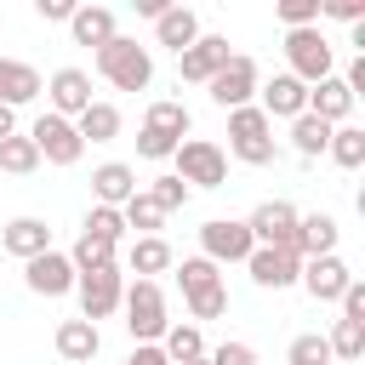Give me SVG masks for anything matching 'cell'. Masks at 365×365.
<instances>
[{"instance_id":"1","label":"cell","mask_w":365,"mask_h":365,"mask_svg":"<svg viewBox=\"0 0 365 365\" xmlns=\"http://www.w3.org/2000/svg\"><path fill=\"white\" fill-rule=\"evenodd\" d=\"M97 74H103L114 91H148V80H154V57H148V46L114 34V40L97 51Z\"/></svg>"},{"instance_id":"2","label":"cell","mask_w":365,"mask_h":365,"mask_svg":"<svg viewBox=\"0 0 365 365\" xmlns=\"http://www.w3.org/2000/svg\"><path fill=\"white\" fill-rule=\"evenodd\" d=\"M182 137H188V108L171 103V97H160V103H148V114H143L137 154H143V160H171Z\"/></svg>"},{"instance_id":"3","label":"cell","mask_w":365,"mask_h":365,"mask_svg":"<svg viewBox=\"0 0 365 365\" xmlns=\"http://www.w3.org/2000/svg\"><path fill=\"white\" fill-rule=\"evenodd\" d=\"M177 279H182V302H188L194 325H200V319H217V314H228V291H222V274H217V262H205V257H188V262L177 268Z\"/></svg>"},{"instance_id":"4","label":"cell","mask_w":365,"mask_h":365,"mask_svg":"<svg viewBox=\"0 0 365 365\" xmlns=\"http://www.w3.org/2000/svg\"><path fill=\"white\" fill-rule=\"evenodd\" d=\"M120 308H125V331H131L137 342H160V336H165V325H171L160 279H137V285H125Z\"/></svg>"},{"instance_id":"5","label":"cell","mask_w":365,"mask_h":365,"mask_svg":"<svg viewBox=\"0 0 365 365\" xmlns=\"http://www.w3.org/2000/svg\"><path fill=\"white\" fill-rule=\"evenodd\" d=\"M228 148H234V160H245V165H268V160H274V120H268L257 103L234 108V114H228Z\"/></svg>"},{"instance_id":"6","label":"cell","mask_w":365,"mask_h":365,"mask_svg":"<svg viewBox=\"0 0 365 365\" xmlns=\"http://www.w3.org/2000/svg\"><path fill=\"white\" fill-rule=\"evenodd\" d=\"M285 74L291 80H302V86H319L325 74H331V63H336V51H331V40L319 34V29H285Z\"/></svg>"},{"instance_id":"7","label":"cell","mask_w":365,"mask_h":365,"mask_svg":"<svg viewBox=\"0 0 365 365\" xmlns=\"http://www.w3.org/2000/svg\"><path fill=\"white\" fill-rule=\"evenodd\" d=\"M171 160H177V177L194 182V188H222L228 182V154L217 143H205V137H182Z\"/></svg>"},{"instance_id":"8","label":"cell","mask_w":365,"mask_h":365,"mask_svg":"<svg viewBox=\"0 0 365 365\" xmlns=\"http://www.w3.org/2000/svg\"><path fill=\"white\" fill-rule=\"evenodd\" d=\"M29 143H34V154H40L46 165H80V154H86L74 120H63V114H40L34 131H29Z\"/></svg>"},{"instance_id":"9","label":"cell","mask_w":365,"mask_h":365,"mask_svg":"<svg viewBox=\"0 0 365 365\" xmlns=\"http://www.w3.org/2000/svg\"><path fill=\"white\" fill-rule=\"evenodd\" d=\"M251 251H257V240H251V228L240 217H211L200 228V257L205 262H245Z\"/></svg>"},{"instance_id":"10","label":"cell","mask_w":365,"mask_h":365,"mask_svg":"<svg viewBox=\"0 0 365 365\" xmlns=\"http://www.w3.org/2000/svg\"><path fill=\"white\" fill-rule=\"evenodd\" d=\"M74 291H80V319H108L125 297V279H120V262L114 268H97V274H74Z\"/></svg>"},{"instance_id":"11","label":"cell","mask_w":365,"mask_h":365,"mask_svg":"<svg viewBox=\"0 0 365 365\" xmlns=\"http://www.w3.org/2000/svg\"><path fill=\"white\" fill-rule=\"evenodd\" d=\"M205 86H211V103L234 114V108H245V103H251V91H257V63H251L245 51H234V57H228Z\"/></svg>"},{"instance_id":"12","label":"cell","mask_w":365,"mask_h":365,"mask_svg":"<svg viewBox=\"0 0 365 365\" xmlns=\"http://www.w3.org/2000/svg\"><path fill=\"white\" fill-rule=\"evenodd\" d=\"M245 228H251L257 245H279V251H291V245H297V205H291V200H262V205L245 217Z\"/></svg>"},{"instance_id":"13","label":"cell","mask_w":365,"mask_h":365,"mask_svg":"<svg viewBox=\"0 0 365 365\" xmlns=\"http://www.w3.org/2000/svg\"><path fill=\"white\" fill-rule=\"evenodd\" d=\"M245 268H251V279H257L262 291H285V285H297L302 257H297V251H279V245H257V251L245 257Z\"/></svg>"},{"instance_id":"14","label":"cell","mask_w":365,"mask_h":365,"mask_svg":"<svg viewBox=\"0 0 365 365\" xmlns=\"http://www.w3.org/2000/svg\"><path fill=\"white\" fill-rule=\"evenodd\" d=\"M23 279L34 297H63V291H74V262H68V251H40L23 262Z\"/></svg>"},{"instance_id":"15","label":"cell","mask_w":365,"mask_h":365,"mask_svg":"<svg viewBox=\"0 0 365 365\" xmlns=\"http://www.w3.org/2000/svg\"><path fill=\"white\" fill-rule=\"evenodd\" d=\"M46 91H51V114H63V120H80V114L97 103L86 68H57V74L46 80Z\"/></svg>"},{"instance_id":"16","label":"cell","mask_w":365,"mask_h":365,"mask_svg":"<svg viewBox=\"0 0 365 365\" xmlns=\"http://www.w3.org/2000/svg\"><path fill=\"white\" fill-rule=\"evenodd\" d=\"M297 279H302V291H308L314 302H336V297L348 291V279H354V274H348V262L331 251V257H308Z\"/></svg>"},{"instance_id":"17","label":"cell","mask_w":365,"mask_h":365,"mask_svg":"<svg viewBox=\"0 0 365 365\" xmlns=\"http://www.w3.org/2000/svg\"><path fill=\"white\" fill-rule=\"evenodd\" d=\"M228 57H234V51H228V40H222V34H200V40L177 57V74H182V80H194V86H205Z\"/></svg>"},{"instance_id":"18","label":"cell","mask_w":365,"mask_h":365,"mask_svg":"<svg viewBox=\"0 0 365 365\" xmlns=\"http://www.w3.org/2000/svg\"><path fill=\"white\" fill-rule=\"evenodd\" d=\"M257 91H262V103H257V108H262L268 120H297V114H308V86H302V80H291V74H274V80H268V86H257Z\"/></svg>"},{"instance_id":"19","label":"cell","mask_w":365,"mask_h":365,"mask_svg":"<svg viewBox=\"0 0 365 365\" xmlns=\"http://www.w3.org/2000/svg\"><path fill=\"white\" fill-rule=\"evenodd\" d=\"M0 245H6V257L29 262V257L51 251V228H46L40 217H11V222H6V234H0Z\"/></svg>"},{"instance_id":"20","label":"cell","mask_w":365,"mask_h":365,"mask_svg":"<svg viewBox=\"0 0 365 365\" xmlns=\"http://www.w3.org/2000/svg\"><path fill=\"white\" fill-rule=\"evenodd\" d=\"M348 108H354V97H348V86H342V74H325L319 86H308V114H314V120L342 125Z\"/></svg>"},{"instance_id":"21","label":"cell","mask_w":365,"mask_h":365,"mask_svg":"<svg viewBox=\"0 0 365 365\" xmlns=\"http://www.w3.org/2000/svg\"><path fill=\"white\" fill-rule=\"evenodd\" d=\"M40 91H46V80H40V68H34V63L0 57V103H6V108L29 103V97H40Z\"/></svg>"},{"instance_id":"22","label":"cell","mask_w":365,"mask_h":365,"mask_svg":"<svg viewBox=\"0 0 365 365\" xmlns=\"http://www.w3.org/2000/svg\"><path fill=\"white\" fill-rule=\"evenodd\" d=\"M91 194H97V205H114V211H120V205L137 194V171L120 165V160H108V165L91 171Z\"/></svg>"},{"instance_id":"23","label":"cell","mask_w":365,"mask_h":365,"mask_svg":"<svg viewBox=\"0 0 365 365\" xmlns=\"http://www.w3.org/2000/svg\"><path fill=\"white\" fill-rule=\"evenodd\" d=\"M302 262L308 257H331L336 251V217H325V211H314V217H297V245H291Z\"/></svg>"},{"instance_id":"24","label":"cell","mask_w":365,"mask_h":365,"mask_svg":"<svg viewBox=\"0 0 365 365\" xmlns=\"http://www.w3.org/2000/svg\"><path fill=\"white\" fill-rule=\"evenodd\" d=\"M51 342H57V354H63L68 365H86V359H97V348H103V336H97V325H91V319H63Z\"/></svg>"},{"instance_id":"25","label":"cell","mask_w":365,"mask_h":365,"mask_svg":"<svg viewBox=\"0 0 365 365\" xmlns=\"http://www.w3.org/2000/svg\"><path fill=\"white\" fill-rule=\"evenodd\" d=\"M154 34H160V46H171V51L182 57V51L200 40V17H194L188 6H165V11L154 17Z\"/></svg>"},{"instance_id":"26","label":"cell","mask_w":365,"mask_h":365,"mask_svg":"<svg viewBox=\"0 0 365 365\" xmlns=\"http://www.w3.org/2000/svg\"><path fill=\"white\" fill-rule=\"evenodd\" d=\"M68 29H74L80 46H97V51H103V46L114 40V11H108V6H74Z\"/></svg>"},{"instance_id":"27","label":"cell","mask_w":365,"mask_h":365,"mask_svg":"<svg viewBox=\"0 0 365 365\" xmlns=\"http://www.w3.org/2000/svg\"><path fill=\"white\" fill-rule=\"evenodd\" d=\"M74 131H80V143H114V137H120V108H114V103H91V108L74 120Z\"/></svg>"},{"instance_id":"28","label":"cell","mask_w":365,"mask_h":365,"mask_svg":"<svg viewBox=\"0 0 365 365\" xmlns=\"http://www.w3.org/2000/svg\"><path fill=\"white\" fill-rule=\"evenodd\" d=\"M325 154H331L342 171H359V165H365V131H359V125H331Z\"/></svg>"},{"instance_id":"29","label":"cell","mask_w":365,"mask_h":365,"mask_svg":"<svg viewBox=\"0 0 365 365\" xmlns=\"http://www.w3.org/2000/svg\"><path fill=\"white\" fill-rule=\"evenodd\" d=\"M125 262H131V274H137V279H154V274H165V268H171V245H165L160 234H148V240H137V245H131V257H125Z\"/></svg>"},{"instance_id":"30","label":"cell","mask_w":365,"mask_h":365,"mask_svg":"<svg viewBox=\"0 0 365 365\" xmlns=\"http://www.w3.org/2000/svg\"><path fill=\"white\" fill-rule=\"evenodd\" d=\"M160 354L171 359V365H182V359H200L205 354V336H200V325L188 319V325H165V336H160Z\"/></svg>"},{"instance_id":"31","label":"cell","mask_w":365,"mask_h":365,"mask_svg":"<svg viewBox=\"0 0 365 365\" xmlns=\"http://www.w3.org/2000/svg\"><path fill=\"white\" fill-rule=\"evenodd\" d=\"M325 342H331V359H336V365H348V359H365V319H336Z\"/></svg>"},{"instance_id":"32","label":"cell","mask_w":365,"mask_h":365,"mask_svg":"<svg viewBox=\"0 0 365 365\" xmlns=\"http://www.w3.org/2000/svg\"><path fill=\"white\" fill-rule=\"evenodd\" d=\"M325 143H331V125H325V120H314V114H297V120H291V148H297L302 160L325 154Z\"/></svg>"},{"instance_id":"33","label":"cell","mask_w":365,"mask_h":365,"mask_svg":"<svg viewBox=\"0 0 365 365\" xmlns=\"http://www.w3.org/2000/svg\"><path fill=\"white\" fill-rule=\"evenodd\" d=\"M68 262H74V274L114 268V245H108V240H97V234H80V240H74V251H68Z\"/></svg>"},{"instance_id":"34","label":"cell","mask_w":365,"mask_h":365,"mask_svg":"<svg viewBox=\"0 0 365 365\" xmlns=\"http://www.w3.org/2000/svg\"><path fill=\"white\" fill-rule=\"evenodd\" d=\"M120 217H125V228H143V240H148V234H154V228L165 222V211H160V205L148 200V188H137V194H131V200L120 205Z\"/></svg>"},{"instance_id":"35","label":"cell","mask_w":365,"mask_h":365,"mask_svg":"<svg viewBox=\"0 0 365 365\" xmlns=\"http://www.w3.org/2000/svg\"><path fill=\"white\" fill-rule=\"evenodd\" d=\"M285 365H336V359H331V342H325L319 331H302V336H291Z\"/></svg>"},{"instance_id":"36","label":"cell","mask_w":365,"mask_h":365,"mask_svg":"<svg viewBox=\"0 0 365 365\" xmlns=\"http://www.w3.org/2000/svg\"><path fill=\"white\" fill-rule=\"evenodd\" d=\"M34 165H40V154H34V143L11 131V137L0 143V171H11V177H29Z\"/></svg>"},{"instance_id":"37","label":"cell","mask_w":365,"mask_h":365,"mask_svg":"<svg viewBox=\"0 0 365 365\" xmlns=\"http://www.w3.org/2000/svg\"><path fill=\"white\" fill-rule=\"evenodd\" d=\"M80 234H97V240L120 245V234H125V217H120L114 205H91V217H86V228H80Z\"/></svg>"},{"instance_id":"38","label":"cell","mask_w":365,"mask_h":365,"mask_svg":"<svg viewBox=\"0 0 365 365\" xmlns=\"http://www.w3.org/2000/svg\"><path fill=\"white\" fill-rule=\"evenodd\" d=\"M274 11L285 29H319V0H279Z\"/></svg>"},{"instance_id":"39","label":"cell","mask_w":365,"mask_h":365,"mask_svg":"<svg viewBox=\"0 0 365 365\" xmlns=\"http://www.w3.org/2000/svg\"><path fill=\"white\" fill-rule=\"evenodd\" d=\"M148 200H154L160 211H177V205H188V182H182V177H154Z\"/></svg>"},{"instance_id":"40","label":"cell","mask_w":365,"mask_h":365,"mask_svg":"<svg viewBox=\"0 0 365 365\" xmlns=\"http://www.w3.org/2000/svg\"><path fill=\"white\" fill-rule=\"evenodd\" d=\"M205 359H211V365H257V348H251V342H222V348H211Z\"/></svg>"},{"instance_id":"41","label":"cell","mask_w":365,"mask_h":365,"mask_svg":"<svg viewBox=\"0 0 365 365\" xmlns=\"http://www.w3.org/2000/svg\"><path fill=\"white\" fill-rule=\"evenodd\" d=\"M319 17H336V23H359V17H365V0H319Z\"/></svg>"},{"instance_id":"42","label":"cell","mask_w":365,"mask_h":365,"mask_svg":"<svg viewBox=\"0 0 365 365\" xmlns=\"http://www.w3.org/2000/svg\"><path fill=\"white\" fill-rule=\"evenodd\" d=\"M336 302H342V319H365V285L359 279H348V291Z\"/></svg>"},{"instance_id":"43","label":"cell","mask_w":365,"mask_h":365,"mask_svg":"<svg viewBox=\"0 0 365 365\" xmlns=\"http://www.w3.org/2000/svg\"><path fill=\"white\" fill-rule=\"evenodd\" d=\"M34 11H40L46 23H68V17H74V0H34Z\"/></svg>"},{"instance_id":"44","label":"cell","mask_w":365,"mask_h":365,"mask_svg":"<svg viewBox=\"0 0 365 365\" xmlns=\"http://www.w3.org/2000/svg\"><path fill=\"white\" fill-rule=\"evenodd\" d=\"M125 365H171V359L160 354V342H137V348L125 354Z\"/></svg>"},{"instance_id":"45","label":"cell","mask_w":365,"mask_h":365,"mask_svg":"<svg viewBox=\"0 0 365 365\" xmlns=\"http://www.w3.org/2000/svg\"><path fill=\"white\" fill-rule=\"evenodd\" d=\"M11 131H17V108H6V103H0V143H6Z\"/></svg>"},{"instance_id":"46","label":"cell","mask_w":365,"mask_h":365,"mask_svg":"<svg viewBox=\"0 0 365 365\" xmlns=\"http://www.w3.org/2000/svg\"><path fill=\"white\" fill-rule=\"evenodd\" d=\"M182 365H211V359H205V354H200V359H182Z\"/></svg>"},{"instance_id":"47","label":"cell","mask_w":365,"mask_h":365,"mask_svg":"<svg viewBox=\"0 0 365 365\" xmlns=\"http://www.w3.org/2000/svg\"><path fill=\"white\" fill-rule=\"evenodd\" d=\"M348 365H365V359H348Z\"/></svg>"}]
</instances>
